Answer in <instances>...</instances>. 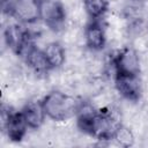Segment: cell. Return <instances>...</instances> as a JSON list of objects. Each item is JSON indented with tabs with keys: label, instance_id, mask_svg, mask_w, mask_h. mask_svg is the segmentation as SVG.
<instances>
[{
	"label": "cell",
	"instance_id": "1",
	"mask_svg": "<svg viewBox=\"0 0 148 148\" xmlns=\"http://www.w3.org/2000/svg\"><path fill=\"white\" fill-rule=\"evenodd\" d=\"M77 126L82 132L91 136L99 140H109L114 138L121 125L111 111L82 108L77 111Z\"/></svg>",
	"mask_w": 148,
	"mask_h": 148
},
{
	"label": "cell",
	"instance_id": "2",
	"mask_svg": "<svg viewBox=\"0 0 148 148\" xmlns=\"http://www.w3.org/2000/svg\"><path fill=\"white\" fill-rule=\"evenodd\" d=\"M42 104L46 116L57 121H64L79 111L75 99L61 91L50 92L44 97Z\"/></svg>",
	"mask_w": 148,
	"mask_h": 148
},
{
	"label": "cell",
	"instance_id": "3",
	"mask_svg": "<svg viewBox=\"0 0 148 148\" xmlns=\"http://www.w3.org/2000/svg\"><path fill=\"white\" fill-rule=\"evenodd\" d=\"M39 18L53 31H60L65 25L66 13L59 0H38Z\"/></svg>",
	"mask_w": 148,
	"mask_h": 148
},
{
	"label": "cell",
	"instance_id": "4",
	"mask_svg": "<svg viewBox=\"0 0 148 148\" xmlns=\"http://www.w3.org/2000/svg\"><path fill=\"white\" fill-rule=\"evenodd\" d=\"M6 44L16 53L24 56L27 50L32 45L29 34L18 24H9L3 32Z\"/></svg>",
	"mask_w": 148,
	"mask_h": 148
},
{
	"label": "cell",
	"instance_id": "5",
	"mask_svg": "<svg viewBox=\"0 0 148 148\" xmlns=\"http://www.w3.org/2000/svg\"><path fill=\"white\" fill-rule=\"evenodd\" d=\"M2 126L7 132L8 138L15 142L21 141L24 138L28 128V124L22 112L12 111H9L7 114H5V112L2 111Z\"/></svg>",
	"mask_w": 148,
	"mask_h": 148
},
{
	"label": "cell",
	"instance_id": "6",
	"mask_svg": "<svg viewBox=\"0 0 148 148\" xmlns=\"http://www.w3.org/2000/svg\"><path fill=\"white\" fill-rule=\"evenodd\" d=\"M10 14L18 21L32 23L39 18V1L38 0H14L9 8Z\"/></svg>",
	"mask_w": 148,
	"mask_h": 148
},
{
	"label": "cell",
	"instance_id": "7",
	"mask_svg": "<svg viewBox=\"0 0 148 148\" xmlns=\"http://www.w3.org/2000/svg\"><path fill=\"white\" fill-rule=\"evenodd\" d=\"M114 67H116V74L139 75L140 66H139V58L136 52L131 47H126L121 50L114 59Z\"/></svg>",
	"mask_w": 148,
	"mask_h": 148
},
{
	"label": "cell",
	"instance_id": "8",
	"mask_svg": "<svg viewBox=\"0 0 148 148\" xmlns=\"http://www.w3.org/2000/svg\"><path fill=\"white\" fill-rule=\"evenodd\" d=\"M116 88L118 92L126 99L136 102L141 95L139 75H120L116 74Z\"/></svg>",
	"mask_w": 148,
	"mask_h": 148
},
{
	"label": "cell",
	"instance_id": "9",
	"mask_svg": "<svg viewBox=\"0 0 148 148\" xmlns=\"http://www.w3.org/2000/svg\"><path fill=\"white\" fill-rule=\"evenodd\" d=\"M22 114L30 128H39L44 123L45 111L43 104L39 102H29L22 109Z\"/></svg>",
	"mask_w": 148,
	"mask_h": 148
},
{
	"label": "cell",
	"instance_id": "10",
	"mask_svg": "<svg viewBox=\"0 0 148 148\" xmlns=\"http://www.w3.org/2000/svg\"><path fill=\"white\" fill-rule=\"evenodd\" d=\"M86 43L91 50H101L105 45V32L104 29L97 22H91L87 25L86 31Z\"/></svg>",
	"mask_w": 148,
	"mask_h": 148
},
{
	"label": "cell",
	"instance_id": "11",
	"mask_svg": "<svg viewBox=\"0 0 148 148\" xmlns=\"http://www.w3.org/2000/svg\"><path fill=\"white\" fill-rule=\"evenodd\" d=\"M24 57H25L28 65L37 73H45L46 71L51 68L44 51H40L34 45H31L27 50V52L24 53Z\"/></svg>",
	"mask_w": 148,
	"mask_h": 148
},
{
	"label": "cell",
	"instance_id": "12",
	"mask_svg": "<svg viewBox=\"0 0 148 148\" xmlns=\"http://www.w3.org/2000/svg\"><path fill=\"white\" fill-rule=\"evenodd\" d=\"M44 53L46 56V59H47L51 68L60 67L65 60L64 47L57 42H52V43L47 44L44 50Z\"/></svg>",
	"mask_w": 148,
	"mask_h": 148
},
{
	"label": "cell",
	"instance_id": "13",
	"mask_svg": "<svg viewBox=\"0 0 148 148\" xmlns=\"http://www.w3.org/2000/svg\"><path fill=\"white\" fill-rule=\"evenodd\" d=\"M84 8L91 18H98L108 10L106 0H83Z\"/></svg>",
	"mask_w": 148,
	"mask_h": 148
},
{
	"label": "cell",
	"instance_id": "14",
	"mask_svg": "<svg viewBox=\"0 0 148 148\" xmlns=\"http://www.w3.org/2000/svg\"><path fill=\"white\" fill-rule=\"evenodd\" d=\"M114 139H117V141L121 145V146H131L133 143V136H132V133L130 132V130L127 128H124V127H119V130L117 131L116 135H114Z\"/></svg>",
	"mask_w": 148,
	"mask_h": 148
},
{
	"label": "cell",
	"instance_id": "15",
	"mask_svg": "<svg viewBox=\"0 0 148 148\" xmlns=\"http://www.w3.org/2000/svg\"><path fill=\"white\" fill-rule=\"evenodd\" d=\"M136 1H145V0H136Z\"/></svg>",
	"mask_w": 148,
	"mask_h": 148
}]
</instances>
